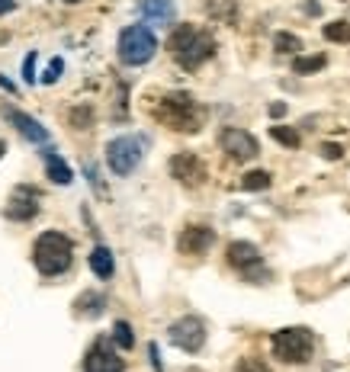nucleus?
<instances>
[{"mask_svg": "<svg viewBox=\"0 0 350 372\" xmlns=\"http://www.w3.org/2000/svg\"><path fill=\"white\" fill-rule=\"evenodd\" d=\"M324 38L328 42H350V23L347 19H334L324 26Z\"/></svg>", "mask_w": 350, "mask_h": 372, "instance_id": "25", "label": "nucleus"}, {"mask_svg": "<svg viewBox=\"0 0 350 372\" xmlns=\"http://www.w3.org/2000/svg\"><path fill=\"white\" fill-rule=\"evenodd\" d=\"M270 350L283 363H309L312 353H315V337H312L309 327H283V331L273 334Z\"/></svg>", "mask_w": 350, "mask_h": 372, "instance_id": "4", "label": "nucleus"}, {"mask_svg": "<svg viewBox=\"0 0 350 372\" xmlns=\"http://www.w3.org/2000/svg\"><path fill=\"white\" fill-rule=\"evenodd\" d=\"M219 145L232 160H251V157H257V151H260L257 138H254L251 132H245V128H235V125L222 128Z\"/></svg>", "mask_w": 350, "mask_h": 372, "instance_id": "10", "label": "nucleus"}, {"mask_svg": "<svg viewBox=\"0 0 350 372\" xmlns=\"http://www.w3.org/2000/svg\"><path fill=\"white\" fill-rule=\"evenodd\" d=\"M321 68H324V55H309V58L296 55L292 58V71H296V74H312V71H321Z\"/></svg>", "mask_w": 350, "mask_h": 372, "instance_id": "22", "label": "nucleus"}, {"mask_svg": "<svg viewBox=\"0 0 350 372\" xmlns=\"http://www.w3.org/2000/svg\"><path fill=\"white\" fill-rule=\"evenodd\" d=\"M91 269L97 279H110L113 273H116V260H113V250L103 247V244H97V247L91 250Z\"/></svg>", "mask_w": 350, "mask_h": 372, "instance_id": "16", "label": "nucleus"}, {"mask_svg": "<svg viewBox=\"0 0 350 372\" xmlns=\"http://www.w3.org/2000/svg\"><path fill=\"white\" fill-rule=\"evenodd\" d=\"M33 263L36 269H39L42 276H61L71 269L74 263V244L68 234H61V231H42L39 237H36L33 244Z\"/></svg>", "mask_w": 350, "mask_h": 372, "instance_id": "3", "label": "nucleus"}, {"mask_svg": "<svg viewBox=\"0 0 350 372\" xmlns=\"http://www.w3.org/2000/svg\"><path fill=\"white\" fill-rule=\"evenodd\" d=\"M142 151H145L142 138H135V135H119V138H113L110 145H106V164H110V170L116 173V177H129V173L142 164Z\"/></svg>", "mask_w": 350, "mask_h": 372, "instance_id": "6", "label": "nucleus"}, {"mask_svg": "<svg viewBox=\"0 0 350 372\" xmlns=\"http://www.w3.org/2000/svg\"><path fill=\"white\" fill-rule=\"evenodd\" d=\"M187 372H202V369H187Z\"/></svg>", "mask_w": 350, "mask_h": 372, "instance_id": "36", "label": "nucleus"}, {"mask_svg": "<svg viewBox=\"0 0 350 372\" xmlns=\"http://www.w3.org/2000/svg\"><path fill=\"white\" fill-rule=\"evenodd\" d=\"M0 87L7 90V93H16V83L10 81V77H4V74H0Z\"/></svg>", "mask_w": 350, "mask_h": 372, "instance_id": "32", "label": "nucleus"}, {"mask_svg": "<svg viewBox=\"0 0 350 372\" xmlns=\"http://www.w3.org/2000/svg\"><path fill=\"white\" fill-rule=\"evenodd\" d=\"M42 209V192L36 190V186H16L14 192H10L7 205H4V215L10 218V222H33L36 215H39Z\"/></svg>", "mask_w": 350, "mask_h": 372, "instance_id": "9", "label": "nucleus"}, {"mask_svg": "<svg viewBox=\"0 0 350 372\" xmlns=\"http://www.w3.org/2000/svg\"><path fill=\"white\" fill-rule=\"evenodd\" d=\"M106 308V299L100 292H81L78 301H74V311L81 314V318H100Z\"/></svg>", "mask_w": 350, "mask_h": 372, "instance_id": "19", "label": "nucleus"}, {"mask_svg": "<svg viewBox=\"0 0 350 372\" xmlns=\"http://www.w3.org/2000/svg\"><path fill=\"white\" fill-rule=\"evenodd\" d=\"M170 343L183 353H200L202 343H206V324H202L196 314H183L170 324Z\"/></svg>", "mask_w": 350, "mask_h": 372, "instance_id": "7", "label": "nucleus"}, {"mask_svg": "<svg viewBox=\"0 0 350 372\" xmlns=\"http://www.w3.org/2000/svg\"><path fill=\"white\" fill-rule=\"evenodd\" d=\"M170 177L183 186H200L206 180V164L193 151H177L170 157Z\"/></svg>", "mask_w": 350, "mask_h": 372, "instance_id": "12", "label": "nucleus"}, {"mask_svg": "<svg viewBox=\"0 0 350 372\" xmlns=\"http://www.w3.org/2000/svg\"><path fill=\"white\" fill-rule=\"evenodd\" d=\"M270 135H273V141H279L283 148H299V145H302L299 132H296V128H289V125H273Z\"/></svg>", "mask_w": 350, "mask_h": 372, "instance_id": "23", "label": "nucleus"}, {"mask_svg": "<svg viewBox=\"0 0 350 372\" xmlns=\"http://www.w3.org/2000/svg\"><path fill=\"white\" fill-rule=\"evenodd\" d=\"M158 51V38L148 26H125L123 36H119V61L138 68V64H148Z\"/></svg>", "mask_w": 350, "mask_h": 372, "instance_id": "5", "label": "nucleus"}, {"mask_svg": "<svg viewBox=\"0 0 350 372\" xmlns=\"http://www.w3.org/2000/svg\"><path fill=\"white\" fill-rule=\"evenodd\" d=\"M113 340H116V346H123V350H132V346H135V334H132L129 321H116V324H113Z\"/></svg>", "mask_w": 350, "mask_h": 372, "instance_id": "21", "label": "nucleus"}, {"mask_svg": "<svg viewBox=\"0 0 350 372\" xmlns=\"http://www.w3.org/2000/svg\"><path fill=\"white\" fill-rule=\"evenodd\" d=\"M0 113H4V119H7L10 125H14L26 141H33V145H46V141H48V128L42 125L39 119H33V115L20 113V109H14V106H4Z\"/></svg>", "mask_w": 350, "mask_h": 372, "instance_id": "14", "label": "nucleus"}, {"mask_svg": "<svg viewBox=\"0 0 350 372\" xmlns=\"http://www.w3.org/2000/svg\"><path fill=\"white\" fill-rule=\"evenodd\" d=\"M65 4H81V0H65Z\"/></svg>", "mask_w": 350, "mask_h": 372, "instance_id": "35", "label": "nucleus"}, {"mask_svg": "<svg viewBox=\"0 0 350 372\" xmlns=\"http://www.w3.org/2000/svg\"><path fill=\"white\" fill-rule=\"evenodd\" d=\"M23 77H26L29 83L36 81V51H29V55H26V61H23Z\"/></svg>", "mask_w": 350, "mask_h": 372, "instance_id": "30", "label": "nucleus"}, {"mask_svg": "<svg viewBox=\"0 0 350 372\" xmlns=\"http://www.w3.org/2000/svg\"><path fill=\"white\" fill-rule=\"evenodd\" d=\"M10 10H16V0H0V16L10 13Z\"/></svg>", "mask_w": 350, "mask_h": 372, "instance_id": "33", "label": "nucleus"}, {"mask_svg": "<svg viewBox=\"0 0 350 372\" xmlns=\"http://www.w3.org/2000/svg\"><path fill=\"white\" fill-rule=\"evenodd\" d=\"M225 257H228V267H235L245 279L257 282L260 276H264V257H260V250L254 247L251 241H232Z\"/></svg>", "mask_w": 350, "mask_h": 372, "instance_id": "8", "label": "nucleus"}, {"mask_svg": "<svg viewBox=\"0 0 350 372\" xmlns=\"http://www.w3.org/2000/svg\"><path fill=\"white\" fill-rule=\"evenodd\" d=\"M4 154H7V145H4V138H0V157H4Z\"/></svg>", "mask_w": 350, "mask_h": 372, "instance_id": "34", "label": "nucleus"}, {"mask_svg": "<svg viewBox=\"0 0 350 372\" xmlns=\"http://www.w3.org/2000/svg\"><path fill=\"white\" fill-rule=\"evenodd\" d=\"M168 51L183 71H196L215 55V38H212V32L202 29V26L183 23L170 32Z\"/></svg>", "mask_w": 350, "mask_h": 372, "instance_id": "1", "label": "nucleus"}, {"mask_svg": "<svg viewBox=\"0 0 350 372\" xmlns=\"http://www.w3.org/2000/svg\"><path fill=\"white\" fill-rule=\"evenodd\" d=\"M341 154H344V148L334 145V141H324V145H321V157H324V160H337Z\"/></svg>", "mask_w": 350, "mask_h": 372, "instance_id": "29", "label": "nucleus"}, {"mask_svg": "<svg viewBox=\"0 0 350 372\" xmlns=\"http://www.w3.org/2000/svg\"><path fill=\"white\" fill-rule=\"evenodd\" d=\"M155 119L161 122V125L174 128V132H190V135H193V132H200V128H202L206 113H202V106L190 93L174 90V93H164L161 100H158Z\"/></svg>", "mask_w": 350, "mask_h": 372, "instance_id": "2", "label": "nucleus"}, {"mask_svg": "<svg viewBox=\"0 0 350 372\" xmlns=\"http://www.w3.org/2000/svg\"><path fill=\"white\" fill-rule=\"evenodd\" d=\"M206 13L215 23L235 26V19H238V0H206Z\"/></svg>", "mask_w": 350, "mask_h": 372, "instance_id": "18", "label": "nucleus"}, {"mask_svg": "<svg viewBox=\"0 0 350 372\" xmlns=\"http://www.w3.org/2000/svg\"><path fill=\"white\" fill-rule=\"evenodd\" d=\"M42 160H46V173H48V180H55L58 186H68V183L74 180L71 167H68L65 160H61L58 154L52 151V148H46V151H42Z\"/></svg>", "mask_w": 350, "mask_h": 372, "instance_id": "15", "label": "nucleus"}, {"mask_svg": "<svg viewBox=\"0 0 350 372\" xmlns=\"http://www.w3.org/2000/svg\"><path fill=\"white\" fill-rule=\"evenodd\" d=\"M84 372H125V363H123V356L113 350L110 340L100 337L97 343L87 350V356H84Z\"/></svg>", "mask_w": 350, "mask_h": 372, "instance_id": "11", "label": "nucleus"}, {"mask_svg": "<svg viewBox=\"0 0 350 372\" xmlns=\"http://www.w3.org/2000/svg\"><path fill=\"white\" fill-rule=\"evenodd\" d=\"M91 119H93V113H91V109H71V125L74 128H87V125H91Z\"/></svg>", "mask_w": 350, "mask_h": 372, "instance_id": "27", "label": "nucleus"}, {"mask_svg": "<svg viewBox=\"0 0 350 372\" xmlns=\"http://www.w3.org/2000/svg\"><path fill=\"white\" fill-rule=\"evenodd\" d=\"M61 71H65V61H61V58H55V61L48 64V71L42 74V81H46V83H55V81H58Z\"/></svg>", "mask_w": 350, "mask_h": 372, "instance_id": "28", "label": "nucleus"}, {"mask_svg": "<svg viewBox=\"0 0 350 372\" xmlns=\"http://www.w3.org/2000/svg\"><path fill=\"white\" fill-rule=\"evenodd\" d=\"M267 186H270V173L267 170H251V173L241 177V190L257 192V190H267Z\"/></svg>", "mask_w": 350, "mask_h": 372, "instance_id": "24", "label": "nucleus"}, {"mask_svg": "<svg viewBox=\"0 0 350 372\" xmlns=\"http://www.w3.org/2000/svg\"><path fill=\"white\" fill-rule=\"evenodd\" d=\"M270 115H273V119H279V115H286V103H273V106H270Z\"/></svg>", "mask_w": 350, "mask_h": 372, "instance_id": "31", "label": "nucleus"}, {"mask_svg": "<svg viewBox=\"0 0 350 372\" xmlns=\"http://www.w3.org/2000/svg\"><path fill=\"white\" fill-rule=\"evenodd\" d=\"M142 16L164 26L174 19V0H142Z\"/></svg>", "mask_w": 350, "mask_h": 372, "instance_id": "17", "label": "nucleus"}, {"mask_svg": "<svg viewBox=\"0 0 350 372\" xmlns=\"http://www.w3.org/2000/svg\"><path fill=\"white\" fill-rule=\"evenodd\" d=\"M273 51H277V55H292L296 58L299 51H302V38L292 36V32H277V36H273Z\"/></svg>", "mask_w": 350, "mask_h": 372, "instance_id": "20", "label": "nucleus"}, {"mask_svg": "<svg viewBox=\"0 0 350 372\" xmlns=\"http://www.w3.org/2000/svg\"><path fill=\"white\" fill-rule=\"evenodd\" d=\"M215 244V231L209 224H187L177 237V250L187 257H202Z\"/></svg>", "mask_w": 350, "mask_h": 372, "instance_id": "13", "label": "nucleus"}, {"mask_svg": "<svg viewBox=\"0 0 350 372\" xmlns=\"http://www.w3.org/2000/svg\"><path fill=\"white\" fill-rule=\"evenodd\" d=\"M235 372H270V369H267V363H264V359L245 356V359H238V366H235Z\"/></svg>", "mask_w": 350, "mask_h": 372, "instance_id": "26", "label": "nucleus"}]
</instances>
